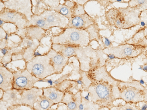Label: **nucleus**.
<instances>
[{"label":"nucleus","mask_w":147,"mask_h":110,"mask_svg":"<svg viewBox=\"0 0 147 110\" xmlns=\"http://www.w3.org/2000/svg\"><path fill=\"white\" fill-rule=\"evenodd\" d=\"M116 85L108 82H91L87 91L91 101L101 108H109L114 106Z\"/></svg>","instance_id":"nucleus-1"},{"label":"nucleus","mask_w":147,"mask_h":110,"mask_svg":"<svg viewBox=\"0 0 147 110\" xmlns=\"http://www.w3.org/2000/svg\"><path fill=\"white\" fill-rule=\"evenodd\" d=\"M53 44L85 46L90 43L88 33L84 30L65 28L59 34L52 38Z\"/></svg>","instance_id":"nucleus-2"},{"label":"nucleus","mask_w":147,"mask_h":110,"mask_svg":"<svg viewBox=\"0 0 147 110\" xmlns=\"http://www.w3.org/2000/svg\"><path fill=\"white\" fill-rule=\"evenodd\" d=\"M25 68L32 75L40 80L55 74L53 67L47 54L35 56L26 62Z\"/></svg>","instance_id":"nucleus-3"},{"label":"nucleus","mask_w":147,"mask_h":110,"mask_svg":"<svg viewBox=\"0 0 147 110\" xmlns=\"http://www.w3.org/2000/svg\"><path fill=\"white\" fill-rule=\"evenodd\" d=\"M13 76V88L19 90L30 89L40 80L31 74L25 68L17 67L16 70L9 69Z\"/></svg>","instance_id":"nucleus-4"},{"label":"nucleus","mask_w":147,"mask_h":110,"mask_svg":"<svg viewBox=\"0 0 147 110\" xmlns=\"http://www.w3.org/2000/svg\"><path fill=\"white\" fill-rule=\"evenodd\" d=\"M91 82H108L117 85V80L112 76L105 65L96 67L85 72Z\"/></svg>","instance_id":"nucleus-5"},{"label":"nucleus","mask_w":147,"mask_h":110,"mask_svg":"<svg viewBox=\"0 0 147 110\" xmlns=\"http://www.w3.org/2000/svg\"><path fill=\"white\" fill-rule=\"evenodd\" d=\"M40 15L45 19L49 28L58 27L63 29L68 23V18L53 10H45Z\"/></svg>","instance_id":"nucleus-6"},{"label":"nucleus","mask_w":147,"mask_h":110,"mask_svg":"<svg viewBox=\"0 0 147 110\" xmlns=\"http://www.w3.org/2000/svg\"><path fill=\"white\" fill-rule=\"evenodd\" d=\"M20 91L21 98L19 105H27L32 108L38 99L43 95L42 88L36 87Z\"/></svg>","instance_id":"nucleus-7"},{"label":"nucleus","mask_w":147,"mask_h":110,"mask_svg":"<svg viewBox=\"0 0 147 110\" xmlns=\"http://www.w3.org/2000/svg\"><path fill=\"white\" fill-rule=\"evenodd\" d=\"M49 58L53 67L55 74L62 73L68 64L69 58L66 57L52 48L46 54Z\"/></svg>","instance_id":"nucleus-8"},{"label":"nucleus","mask_w":147,"mask_h":110,"mask_svg":"<svg viewBox=\"0 0 147 110\" xmlns=\"http://www.w3.org/2000/svg\"><path fill=\"white\" fill-rule=\"evenodd\" d=\"M2 11L0 14V18L3 21L15 23L19 28L26 27L29 24L23 14L9 9Z\"/></svg>","instance_id":"nucleus-9"},{"label":"nucleus","mask_w":147,"mask_h":110,"mask_svg":"<svg viewBox=\"0 0 147 110\" xmlns=\"http://www.w3.org/2000/svg\"><path fill=\"white\" fill-rule=\"evenodd\" d=\"M68 19V23L66 28L85 30L91 25L95 23L94 19L87 13L73 16Z\"/></svg>","instance_id":"nucleus-10"},{"label":"nucleus","mask_w":147,"mask_h":110,"mask_svg":"<svg viewBox=\"0 0 147 110\" xmlns=\"http://www.w3.org/2000/svg\"><path fill=\"white\" fill-rule=\"evenodd\" d=\"M0 89L4 91L13 88V76L9 68L1 63Z\"/></svg>","instance_id":"nucleus-11"},{"label":"nucleus","mask_w":147,"mask_h":110,"mask_svg":"<svg viewBox=\"0 0 147 110\" xmlns=\"http://www.w3.org/2000/svg\"><path fill=\"white\" fill-rule=\"evenodd\" d=\"M79 91L75 94L68 91L65 92L64 95L61 103L65 104L68 110H77L79 107L81 98Z\"/></svg>","instance_id":"nucleus-12"},{"label":"nucleus","mask_w":147,"mask_h":110,"mask_svg":"<svg viewBox=\"0 0 147 110\" xmlns=\"http://www.w3.org/2000/svg\"><path fill=\"white\" fill-rule=\"evenodd\" d=\"M42 88L43 95L49 99L55 104L61 103L65 92L60 91L53 86Z\"/></svg>","instance_id":"nucleus-13"},{"label":"nucleus","mask_w":147,"mask_h":110,"mask_svg":"<svg viewBox=\"0 0 147 110\" xmlns=\"http://www.w3.org/2000/svg\"><path fill=\"white\" fill-rule=\"evenodd\" d=\"M21 98L20 90L14 89L4 91L3 95L0 99L6 102L11 106L19 105Z\"/></svg>","instance_id":"nucleus-14"},{"label":"nucleus","mask_w":147,"mask_h":110,"mask_svg":"<svg viewBox=\"0 0 147 110\" xmlns=\"http://www.w3.org/2000/svg\"><path fill=\"white\" fill-rule=\"evenodd\" d=\"M103 51L107 54H111L116 57L121 58L126 56L131 55L132 50L130 47L125 45L118 46H117L111 47L104 48Z\"/></svg>","instance_id":"nucleus-15"},{"label":"nucleus","mask_w":147,"mask_h":110,"mask_svg":"<svg viewBox=\"0 0 147 110\" xmlns=\"http://www.w3.org/2000/svg\"><path fill=\"white\" fill-rule=\"evenodd\" d=\"M119 96L127 101L137 102L143 100L142 97L138 90L131 88L122 90L120 92Z\"/></svg>","instance_id":"nucleus-16"},{"label":"nucleus","mask_w":147,"mask_h":110,"mask_svg":"<svg viewBox=\"0 0 147 110\" xmlns=\"http://www.w3.org/2000/svg\"><path fill=\"white\" fill-rule=\"evenodd\" d=\"M88 33L90 42L93 41L97 42L104 47L103 38L100 33V29L96 23L92 24L85 30Z\"/></svg>","instance_id":"nucleus-17"},{"label":"nucleus","mask_w":147,"mask_h":110,"mask_svg":"<svg viewBox=\"0 0 147 110\" xmlns=\"http://www.w3.org/2000/svg\"><path fill=\"white\" fill-rule=\"evenodd\" d=\"M76 46L53 44L52 49L64 56L70 58L74 56Z\"/></svg>","instance_id":"nucleus-18"},{"label":"nucleus","mask_w":147,"mask_h":110,"mask_svg":"<svg viewBox=\"0 0 147 110\" xmlns=\"http://www.w3.org/2000/svg\"><path fill=\"white\" fill-rule=\"evenodd\" d=\"M54 104L51 101L42 95L35 103L33 109L34 110H47Z\"/></svg>","instance_id":"nucleus-19"},{"label":"nucleus","mask_w":147,"mask_h":110,"mask_svg":"<svg viewBox=\"0 0 147 110\" xmlns=\"http://www.w3.org/2000/svg\"><path fill=\"white\" fill-rule=\"evenodd\" d=\"M27 35L31 39H40L43 37L44 34V29L34 26L27 29Z\"/></svg>","instance_id":"nucleus-20"},{"label":"nucleus","mask_w":147,"mask_h":110,"mask_svg":"<svg viewBox=\"0 0 147 110\" xmlns=\"http://www.w3.org/2000/svg\"><path fill=\"white\" fill-rule=\"evenodd\" d=\"M76 80L66 79L58 84L53 86L60 91L65 92L69 91L74 86Z\"/></svg>","instance_id":"nucleus-21"},{"label":"nucleus","mask_w":147,"mask_h":110,"mask_svg":"<svg viewBox=\"0 0 147 110\" xmlns=\"http://www.w3.org/2000/svg\"><path fill=\"white\" fill-rule=\"evenodd\" d=\"M53 10L69 18L73 16L72 10L63 3H59L56 7L53 8Z\"/></svg>","instance_id":"nucleus-22"},{"label":"nucleus","mask_w":147,"mask_h":110,"mask_svg":"<svg viewBox=\"0 0 147 110\" xmlns=\"http://www.w3.org/2000/svg\"><path fill=\"white\" fill-rule=\"evenodd\" d=\"M32 24L33 26H36L42 28L47 29L49 28L48 26L45 19L40 15L34 16L31 20V22L29 23Z\"/></svg>","instance_id":"nucleus-23"},{"label":"nucleus","mask_w":147,"mask_h":110,"mask_svg":"<svg viewBox=\"0 0 147 110\" xmlns=\"http://www.w3.org/2000/svg\"><path fill=\"white\" fill-rule=\"evenodd\" d=\"M72 16L82 15L86 13L84 9L83 5L76 2L72 10Z\"/></svg>","instance_id":"nucleus-24"},{"label":"nucleus","mask_w":147,"mask_h":110,"mask_svg":"<svg viewBox=\"0 0 147 110\" xmlns=\"http://www.w3.org/2000/svg\"><path fill=\"white\" fill-rule=\"evenodd\" d=\"M72 74V73L70 72L62 76L59 79L54 81V85H57L65 79H67Z\"/></svg>","instance_id":"nucleus-25"},{"label":"nucleus","mask_w":147,"mask_h":110,"mask_svg":"<svg viewBox=\"0 0 147 110\" xmlns=\"http://www.w3.org/2000/svg\"><path fill=\"white\" fill-rule=\"evenodd\" d=\"M64 1V4L72 10L75 6L76 2L74 1Z\"/></svg>","instance_id":"nucleus-26"},{"label":"nucleus","mask_w":147,"mask_h":110,"mask_svg":"<svg viewBox=\"0 0 147 110\" xmlns=\"http://www.w3.org/2000/svg\"><path fill=\"white\" fill-rule=\"evenodd\" d=\"M102 38L105 40L103 41L105 48H108L111 47L112 43L110 40L106 37L103 36Z\"/></svg>","instance_id":"nucleus-27"},{"label":"nucleus","mask_w":147,"mask_h":110,"mask_svg":"<svg viewBox=\"0 0 147 110\" xmlns=\"http://www.w3.org/2000/svg\"><path fill=\"white\" fill-rule=\"evenodd\" d=\"M109 110H123V109L121 105H114L109 108Z\"/></svg>","instance_id":"nucleus-28"},{"label":"nucleus","mask_w":147,"mask_h":110,"mask_svg":"<svg viewBox=\"0 0 147 110\" xmlns=\"http://www.w3.org/2000/svg\"><path fill=\"white\" fill-rule=\"evenodd\" d=\"M7 50L5 48H3L1 50V52L4 56L7 54Z\"/></svg>","instance_id":"nucleus-29"},{"label":"nucleus","mask_w":147,"mask_h":110,"mask_svg":"<svg viewBox=\"0 0 147 110\" xmlns=\"http://www.w3.org/2000/svg\"><path fill=\"white\" fill-rule=\"evenodd\" d=\"M107 56L108 57L111 59H114L116 57L113 54H107Z\"/></svg>","instance_id":"nucleus-30"},{"label":"nucleus","mask_w":147,"mask_h":110,"mask_svg":"<svg viewBox=\"0 0 147 110\" xmlns=\"http://www.w3.org/2000/svg\"><path fill=\"white\" fill-rule=\"evenodd\" d=\"M3 93L4 91L2 89H0V99L2 97Z\"/></svg>","instance_id":"nucleus-31"},{"label":"nucleus","mask_w":147,"mask_h":110,"mask_svg":"<svg viewBox=\"0 0 147 110\" xmlns=\"http://www.w3.org/2000/svg\"><path fill=\"white\" fill-rule=\"evenodd\" d=\"M147 108V105L145 104L143 105L141 110H146Z\"/></svg>","instance_id":"nucleus-32"},{"label":"nucleus","mask_w":147,"mask_h":110,"mask_svg":"<svg viewBox=\"0 0 147 110\" xmlns=\"http://www.w3.org/2000/svg\"><path fill=\"white\" fill-rule=\"evenodd\" d=\"M27 44L28 46L31 47L33 45V43L32 42L28 41V42Z\"/></svg>","instance_id":"nucleus-33"},{"label":"nucleus","mask_w":147,"mask_h":110,"mask_svg":"<svg viewBox=\"0 0 147 110\" xmlns=\"http://www.w3.org/2000/svg\"><path fill=\"white\" fill-rule=\"evenodd\" d=\"M142 69L144 70L147 71V65H146L144 66L143 67Z\"/></svg>","instance_id":"nucleus-34"},{"label":"nucleus","mask_w":147,"mask_h":110,"mask_svg":"<svg viewBox=\"0 0 147 110\" xmlns=\"http://www.w3.org/2000/svg\"><path fill=\"white\" fill-rule=\"evenodd\" d=\"M140 24L142 26H144L145 25V23L144 21H141L140 22Z\"/></svg>","instance_id":"nucleus-35"},{"label":"nucleus","mask_w":147,"mask_h":110,"mask_svg":"<svg viewBox=\"0 0 147 110\" xmlns=\"http://www.w3.org/2000/svg\"><path fill=\"white\" fill-rule=\"evenodd\" d=\"M140 83L141 84H144V81L142 79L140 81Z\"/></svg>","instance_id":"nucleus-36"},{"label":"nucleus","mask_w":147,"mask_h":110,"mask_svg":"<svg viewBox=\"0 0 147 110\" xmlns=\"http://www.w3.org/2000/svg\"><path fill=\"white\" fill-rule=\"evenodd\" d=\"M3 23V21L1 20V19H0V25L1 26Z\"/></svg>","instance_id":"nucleus-37"},{"label":"nucleus","mask_w":147,"mask_h":110,"mask_svg":"<svg viewBox=\"0 0 147 110\" xmlns=\"http://www.w3.org/2000/svg\"><path fill=\"white\" fill-rule=\"evenodd\" d=\"M7 38H8V34H7V33L4 39L5 40H7Z\"/></svg>","instance_id":"nucleus-38"},{"label":"nucleus","mask_w":147,"mask_h":110,"mask_svg":"<svg viewBox=\"0 0 147 110\" xmlns=\"http://www.w3.org/2000/svg\"><path fill=\"white\" fill-rule=\"evenodd\" d=\"M122 1L121 0H117L116 1H117V2H122Z\"/></svg>","instance_id":"nucleus-39"}]
</instances>
